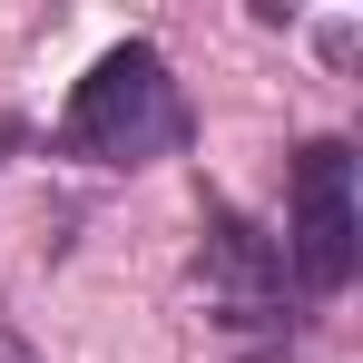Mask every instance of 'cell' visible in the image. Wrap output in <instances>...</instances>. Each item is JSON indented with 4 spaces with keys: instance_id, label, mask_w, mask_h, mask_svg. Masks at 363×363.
I'll list each match as a JSON object with an SVG mask.
<instances>
[{
    "instance_id": "obj_1",
    "label": "cell",
    "mask_w": 363,
    "mask_h": 363,
    "mask_svg": "<svg viewBox=\"0 0 363 363\" xmlns=\"http://www.w3.org/2000/svg\"><path fill=\"white\" fill-rule=\"evenodd\" d=\"M186 138H196V108H186L167 50L157 40H118V50L89 60V79L60 108L50 147L79 157V167H157V157H177Z\"/></svg>"
},
{
    "instance_id": "obj_2",
    "label": "cell",
    "mask_w": 363,
    "mask_h": 363,
    "mask_svg": "<svg viewBox=\"0 0 363 363\" xmlns=\"http://www.w3.org/2000/svg\"><path fill=\"white\" fill-rule=\"evenodd\" d=\"M354 147L344 138H304L295 147V177H285V275L295 295H344L354 285Z\"/></svg>"
},
{
    "instance_id": "obj_3",
    "label": "cell",
    "mask_w": 363,
    "mask_h": 363,
    "mask_svg": "<svg viewBox=\"0 0 363 363\" xmlns=\"http://www.w3.org/2000/svg\"><path fill=\"white\" fill-rule=\"evenodd\" d=\"M206 285L226 304V324H245V334L285 324V255H275V236H255L236 206H206Z\"/></svg>"
}]
</instances>
